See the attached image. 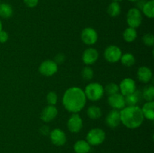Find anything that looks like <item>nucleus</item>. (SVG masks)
Masks as SVG:
<instances>
[{"label":"nucleus","mask_w":154,"mask_h":153,"mask_svg":"<svg viewBox=\"0 0 154 153\" xmlns=\"http://www.w3.org/2000/svg\"><path fill=\"white\" fill-rule=\"evenodd\" d=\"M47 101H48L49 105H54L57 104V93L54 92H50L48 94H47Z\"/></svg>","instance_id":"nucleus-30"},{"label":"nucleus","mask_w":154,"mask_h":153,"mask_svg":"<svg viewBox=\"0 0 154 153\" xmlns=\"http://www.w3.org/2000/svg\"><path fill=\"white\" fill-rule=\"evenodd\" d=\"M105 132L101 128H93L87 135V141L90 145L98 146L102 144L105 140Z\"/></svg>","instance_id":"nucleus-4"},{"label":"nucleus","mask_w":154,"mask_h":153,"mask_svg":"<svg viewBox=\"0 0 154 153\" xmlns=\"http://www.w3.org/2000/svg\"><path fill=\"white\" fill-rule=\"evenodd\" d=\"M125 102L127 106H136L137 104L140 101L141 94L138 91H135L132 94L125 96Z\"/></svg>","instance_id":"nucleus-19"},{"label":"nucleus","mask_w":154,"mask_h":153,"mask_svg":"<svg viewBox=\"0 0 154 153\" xmlns=\"http://www.w3.org/2000/svg\"><path fill=\"white\" fill-rule=\"evenodd\" d=\"M129 1L132 2H138V1H139V0H129Z\"/></svg>","instance_id":"nucleus-36"},{"label":"nucleus","mask_w":154,"mask_h":153,"mask_svg":"<svg viewBox=\"0 0 154 153\" xmlns=\"http://www.w3.org/2000/svg\"><path fill=\"white\" fill-rule=\"evenodd\" d=\"M38 70L43 76H51L58 70V64L53 60H45L40 64Z\"/></svg>","instance_id":"nucleus-6"},{"label":"nucleus","mask_w":154,"mask_h":153,"mask_svg":"<svg viewBox=\"0 0 154 153\" xmlns=\"http://www.w3.org/2000/svg\"><path fill=\"white\" fill-rule=\"evenodd\" d=\"M87 101L84 92L79 87H71L64 93L63 104L69 112L77 113L84 107Z\"/></svg>","instance_id":"nucleus-1"},{"label":"nucleus","mask_w":154,"mask_h":153,"mask_svg":"<svg viewBox=\"0 0 154 153\" xmlns=\"http://www.w3.org/2000/svg\"><path fill=\"white\" fill-rule=\"evenodd\" d=\"M81 75H82L83 79L85 80H90L93 76V70L89 66H86L83 68L81 71Z\"/></svg>","instance_id":"nucleus-28"},{"label":"nucleus","mask_w":154,"mask_h":153,"mask_svg":"<svg viewBox=\"0 0 154 153\" xmlns=\"http://www.w3.org/2000/svg\"><path fill=\"white\" fill-rule=\"evenodd\" d=\"M64 61H65V56L63 55V54L60 53V54H57V55L56 56L54 62H55L57 64H62Z\"/></svg>","instance_id":"nucleus-33"},{"label":"nucleus","mask_w":154,"mask_h":153,"mask_svg":"<svg viewBox=\"0 0 154 153\" xmlns=\"http://www.w3.org/2000/svg\"><path fill=\"white\" fill-rule=\"evenodd\" d=\"M91 147L86 140H78L74 145V150L76 153H88L90 152Z\"/></svg>","instance_id":"nucleus-18"},{"label":"nucleus","mask_w":154,"mask_h":153,"mask_svg":"<svg viewBox=\"0 0 154 153\" xmlns=\"http://www.w3.org/2000/svg\"><path fill=\"white\" fill-rule=\"evenodd\" d=\"M67 127L72 133H78L83 128V120L78 113H73L67 122Z\"/></svg>","instance_id":"nucleus-10"},{"label":"nucleus","mask_w":154,"mask_h":153,"mask_svg":"<svg viewBox=\"0 0 154 153\" xmlns=\"http://www.w3.org/2000/svg\"><path fill=\"white\" fill-rule=\"evenodd\" d=\"M58 110L57 107L53 105H48L45 106L41 113V118L45 122H49L57 117Z\"/></svg>","instance_id":"nucleus-13"},{"label":"nucleus","mask_w":154,"mask_h":153,"mask_svg":"<svg viewBox=\"0 0 154 153\" xmlns=\"http://www.w3.org/2000/svg\"><path fill=\"white\" fill-rule=\"evenodd\" d=\"M84 92L86 98L92 101L100 100L105 93L103 86L99 82H92L88 84Z\"/></svg>","instance_id":"nucleus-3"},{"label":"nucleus","mask_w":154,"mask_h":153,"mask_svg":"<svg viewBox=\"0 0 154 153\" xmlns=\"http://www.w3.org/2000/svg\"><path fill=\"white\" fill-rule=\"evenodd\" d=\"M119 90V86L117 84L114 83V82H110L108 85L105 86L104 88V91L108 94V95H111V94H114L116 93H118Z\"/></svg>","instance_id":"nucleus-27"},{"label":"nucleus","mask_w":154,"mask_h":153,"mask_svg":"<svg viewBox=\"0 0 154 153\" xmlns=\"http://www.w3.org/2000/svg\"><path fill=\"white\" fill-rule=\"evenodd\" d=\"M142 11L144 14L147 17L152 18L154 17V0H150L144 3L142 7Z\"/></svg>","instance_id":"nucleus-20"},{"label":"nucleus","mask_w":154,"mask_h":153,"mask_svg":"<svg viewBox=\"0 0 154 153\" xmlns=\"http://www.w3.org/2000/svg\"><path fill=\"white\" fill-rule=\"evenodd\" d=\"M13 14V9L9 4L2 3L0 4V16L5 19L11 17Z\"/></svg>","instance_id":"nucleus-23"},{"label":"nucleus","mask_w":154,"mask_h":153,"mask_svg":"<svg viewBox=\"0 0 154 153\" xmlns=\"http://www.w3.org/2000/svg\"><path fill=\"white\" fill-rule=\"evenodd\" d=\"M113 1H114V2H118L122 1V0H113Z\"/></svg>","instance_id":"nucleus-37"},{"label":"nucleus","mask_w":154,"mask_h":153,"mask_svg":"<svg viewBox=\"0 0 154 153\" xmlns=\"http://www.w3.org/2000/svg\"><path fill=\"white\" fill-rule=\"evenodd\" d=\"M1 30H2V24L1 20H0V31H1Z\"/></svg>","instance_id":"nucleus-35"},{"label":"nucleus","mask_w":154,"mask_h":153,"mask_svg":"<svg viewBox=\"0 0 154 153\" xmlns=\"http://www.w3.org/2000/svg\"><path fill=\"white\" fill-rule=\"evenodd\" d=\"M126 21L129 27L136 28L142 22V15L141 10L136 8L129 9L126 15Z\"/></svg>","instance_id":"nucleus-5"},{"label":"nucleus","mask_w":154,"mask_h":153,"mask_svg":"<svg viewBox=\"0 0 154 153\" xmlns=\"http://www.w3.org/2000/svg\"><path fill=\"white\" fill-rule=\"evenodd\" d=\"M26 5L29 8H35L38 4L39 0H23Z\"/></svg>","instance_id":"nucleus-31"},{"label":"nucleus","mask_w":154,"mask_h":153,"mask_svg":"<svg viewBox=\"0 0 154 153\" xmlns=\"http://www.w3.org/2000/svg\"><path fill=\"white\" fill-rule=\"evenodd\" d=\"M119 88L121 92V94L125 97L136 91V84L134 80L131 78H125L120 82Z\"/></svg>","instance_id":"nucleus-9"},{"label":"nucleus","mask_w":154,"mask_h":153,"mask_svg":"<svg viewBox=\"0 0 154 153\" xmlns=\"http://www.w3.org/2000/svg\"><path fill=\"white\" fill-rule=\"evenodd\" d=\"M87 113L89 118L91 119H98L102 115V110L97 106H90L87 109Z\"/></svg>","instance_id":"nucleus-24"},{"label":"nucleus","mask_w":154,"mask_h":153,"mask_svg":"<svg viewBox=\"0 0 154 153\" xmlns=\"http://www.w3.org/2000/svg\"><path fill=\"white\" fill-rule=\"evenodd\" d=\"M123 39L128 43H132L137 38V31L135 28L132 27H128L123 32Z\"/></svg>","instance_id":"nucleus-21"},{"label":"nucleus","mask_w":154,"mask_h":153,"mask_svg":"<svg viewBox=\"0 0 154 153\" xmlns=\"http://www.w3.org/2000/svg\"><path fill=\"white\" fill-rule=\"evenodd\" d=\"M138 78L141 82H144V83H147L150 81L153 76V73L150 68L146 66H142L140 67L138 70Z\"/></svg>","instance_id":"nucleus-16"},{"label":"nucleus","mask_w":154,"mask_h":153,"mask_svg":"<svg viewBox=\"0 0 154 153\" xmlns=\"http://www.w3.org/2000/svg\"><path fill=\"white\" fill-rule=\"evenodd\" d=\"M99 58V52L94 48H88L84 52L82 55V60L84 64H93L97 61Z\"/></svg>","instance_id":"nucleus-14"},{"label":"nucleus","mask_w":154,"mask_h":153,"mask_svg":"<svg viewBox=\"0 0 154 153\" xmlns=\"http://www.w3.org/2000/svg\"><path fill=\"white\" fill-rule=\"evenodd\" d=\"M8 40V34L5 31H0V43H5Z\"/></svg>","instance_id":"nucleus-32"},{"label":"nucleus","mask_w":154,"mask_h":153,"mask_svg":"<svg viewBox=\"0 0 154 153\" xmlns=\"http://www.w3.org/2000/svg\"><path fill=\"white\" fill-rule=\"evenodd\" d=\"M120 122L130 129L140 127L144 122V117L141 108L138 106H127L120 112Z\"/></svg>","instance_id":"nucleus-2"},{"label":"nucleus","mask_w":154,"mask_h":153,"mask_svg":"<svg viewBox=\"0 0 154 153\" xmlns=\"http://www.w3.org/2000/svg\"><path fill=\"white\" fill-rule=\"evenodd\" d=\"M108 104L114 110H122L126 106L125 98L123 94L116 93L114 94L109 95L108 99Z\"/></svg>","instance_id":"nucleus-12"},{"label":"nucleus","mask_w":154,"mask_h":153,"mask_svg":"<svg viewBox=\"0 0 154 153\" xmlns=\"http://www.w3.org/2000/svg\"><path fill=\"white\" fill-rule=\"evenodd\" d=\"M107 12L111 17H116L119 16L121 12V8H120V4L117 2H113L108 5Z\"/></svg>","instance_id":"nucleus-22"},{"label":"nucleus","mask_w":154,"mask_h":153,"mask_svg":"<svg viewBox=\"0 0 154 153\" xmlns=\"http://www.w3.org/2000/svg\"><path fill=\"white\" fill-rule=\"evenodd\" d=\"M142 41L146 46H153L154 45V37L150 33L145 34L142 37Z\"/></svg>","instance_id":"nucleus-29"},{"label":"nucleus","mask_w":154,"mask_h":153,"mask_svg":"<svg viewBox=\"0 0 154 153\" xmlns=\"http://www.w3.org/2000/svg\"><path fill=\"white\" fill-rule=\"evenodd\" d=\"M142 96L147 101H153L154 99V87L153 86H148L143 90Z\"/></svg>","instance_id":"nucleus-26"},{"label":"nucleus","mask_w":154,"mask_h":153,"mask_svg":"<svg viewBox=\"0 0 154 153\" xmlns=\"http://www.w3.org/2000/svg\"><path fill=\"white\" fill-rule=\"evenodd\" d=\"M144 118L153 121L154 119V102L147 101L141 109Z\"/></svg>","instance_id":"nucleus-17"},{"label":"nucleus","mask_w":154,"mask_h":153,"mask_svg":"<svg viewBox=\"0 0 154 153\" xmlns=\"http://www.w3.org/2000/svg\"><path fill=\"white\" fill-rule=\"evenodd\" d=\"M81 38L84 44L87 45H93L98 40V34L93 28L87 27L83 29Z\"/></svg>","instance_id":"nucleus-8"},{"label":"nucleus","mask_w":154,"mask_h":153,"mask_svg":"<svg viewBox=\"0 0 154 153\" xmlns=\"http://www.w3.org/2000/svg\"><path fill=\"white\" fill-rule=\"evenodd\" d=\"M104 56L108 62L115 63L120 61L122 56V51L120 48L115 45H111L105 49Z\"/></svg>","instance_id":"nucleus-7"},{"label":"nucleus","mask_w":154,"mask_h":153,"mask_svg":"<svg viewBox=\"0 0 154 153\" xmlns=\"http://www.w3.org/2000/svg\"><path fill=\"white\" fill-rule=\"evenodd\" d=\"M120 61H121L122 64L126 67H131V66L134 65L135 63V58L132 53H125L124 55H122L121 58H120Z\"/></svg>","instance_id":"nucleus-25"},{"label":"nucleus","mask_w":154,"mask_h":153,"mask_svg":"<svg viewBox=\"0 0 154 153\" xmlns=\"http://www.w3.org/2000/svg\"><path fill=\"white\" fill-rule=\"evenodd\" d=\"M105 122L109 126L110 128L117 127L120 124V114L117 110H112L109 112V113L107 116L106 118H105Z\"/></svg>","instance_id":"nucleus-15"},{"label":"nucleus","mask_w":154,"mask_h":153,"mask_svg":"<svg viewBox=\"0 0 154 153\" xmlns=\"http://www.w3.org/2000/svg\"><path fill=\"white\" fill-rule=\"evenodd\" d=\"M49 130H50L49 128H48V126H46V125L42 126V127L40 128V132H41V133H42L43 135H47V134H48L50 133Z\"/></svg>","instance_id":"nucleus-34"},{"label":"nucleus","mask_w":154,"mask_h":153,"mask_svg":"<svg viewBox=\"0 0 154 153\" xmlns=\"http://www.w3.org/2000/svg\"><path fill=\"white\" fill-rule=\"evenodd\" d=\"M50 139L53 144L57 146H61L66 142V133L61 129L55 128L50 132Z\"/></svg>","instance_id":"nucleus-11"}]
</instances>
